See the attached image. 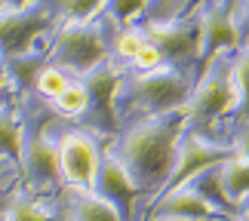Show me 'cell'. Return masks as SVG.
<instances>
[{
    "instance_id": "5",
    "label": "cell",
    "mask_w": 249,
    "mask_h": 221,
    "mask_svg": "<svg viewBox=\"0 0 249 221\" xmlns=\"http://www.w3.org/2000/svg\"><path fill=\"white\" fill-rule=\"evenodd\" d=\"M108 59H111L108 31H105L102 18L80 22V25H59L50 34V43H46V65L62 68L74 80L86 77Z\"/></svg>"
},
{
    "instance_id": "19",
    "label": "cell",
    "mask_w": 249,
    "mask_h": 221,
    "mask_svg": "<svg viewBox=\"0 0 249 221\" xmlns=\"http://www.w3.org/2000/svg\"><path fill=\"white\" fill-rule=\"evenodd\" d=\"M234 89L237 102L231 108V117L237 123H249V40L240 43L234 52Z\"/></svg>"
},
{
    "instance_id": "9",
    "label": "cell",
    "mask_w": 249,
    "mask_h": 221,
    "mask_svg": "<svg viewBox=\"0 0 249 221\" xmlns=\"http://www.w3.org/2000/svg\"><path fill=\"white\" fill-rule=\"evenodd\" d=\"M194 18L200 28L197 37V74H200L215 55L234 52L240 46L234 28V0H200Z\"/></svg>"
},
{
    "instance_id": "16",
    "label": "cell",
    "mask_w": 249,
    "mask_h": 221,
    "mask_svg": "<svg viewBox=\"0 0 249 221\" xmlns=\"http://www.w3.org/2000/svg\"><path fill=\"white\" fill-rule=\"evenodd\" d=\"M188 187L197 190V194L203 197L218 215H234L237 206L228 200L225 187H222V163H213V166H206L203 172H197V175L188 181Z\"/></svg>"
},
{
    "instance_id": "20",
    "label": "cell",
    "mask_w": 249,
    "mask_h": 221,
    "mask_svg": "<svg viewBox=\"0 0 249 221\" xmlns=\"http://www.w3.org/2000/svg\"><path fill=\"white\" fill-rule=\"evenodd\" d=\"M222 187L234 206L249 197V163L240 153H231L228 160H222Z\"/></svg>"
},
{
    "instance_id": "29",
    "label": "cell",
    "mask_w": 249,
    "mask_h": 221,
    "mask_svg": "<svg viewBox=\"0 0 249 221\" xmlns=\"http://www.w3.org/2000/svg\"><path fill=\"white\" fill-rule=\"evenodd\" d=\"M240 209H243V215L249 218V197H246V200H243V203H240Z\"/></svg>"
},
{
    "instance_id": "2",
    "label": "cell",
    "mask_w": 249,
    "mask_h": 221,
    "mask_svg": "<svg viewBox=\"0 0 249 221\" xmlns=\"http://www.w3.org/2000/svg\"><path fill=\"white\" fill-rule=\"evenodd\" d=\"M22 104V148H18V185L40 200H55L65 181L55 153L53 123L59 114L50 102H43L34 89L18 92Z\"/></svg>"
},
{
    "instance_id": "4",
    "label": "cell",
    "mask_w": 249,
    "mask_h": 221,
    "mask_svg": "<svg viewBox=\"0 0 249 221\" xmlns=\"http://www.w3.org/2000/svg\"><path fill=\"white\" fill-rule=\"evenodd\" d=\"M237 52V50H234ZM234 52H222L197 74L191 99L185 104V129L197 136H209L215 123L231 114L237 102L234 89Z\"/></svg>"
},
{
    "instance_id": "8",
    "label": "cell",
    "mask_w": 249,
    "mask_h": 221,
    "mask_svg": "<svg viewBox=\"0 0 249 221\" xmlns=\"http://www.w3.org/2000/svg\"><path fill=\"white\" fill-rule=\"evenodd\" d=\"M53 31L55 18L43 0H31L25 9H16V13H0V50L6 59L50 43Z\"/></svg>"
},
{
    "instance_id": "15",
    "label": "cell",
    "mask_w": 249,
    "mask_h": 221,
    "mask_svg": "<svg viewBox=\"0 0 249 221\" xmlns=\"http://www.w3.org/2000/svg\"><path fill=\"white\" fill-rule=\"evenodd\" d=\"M0 221H59V212H53L46 206V200L34 197L25 187H18L0 206Z\"/></svg>"
},
{
    "instance_id": "13",
    "label": "cell",
    "mask_w": 249,
    "mask_h": 221,
    "mask_svg": "<svg viewBox=\"0 0 249 221\" xmlns=\"http://www.w3.org/2000/svg\"><path fill=\"white\" fill-rule=\"evenodd\" d=\"M18 148H22V104L13 83L0 89V160L18 169Z\"/></svg>"
},
{
    "instance_id": "24",
    "label": "cell",
    "mask_w": 249,
    "mask_h": 221,
    "mask_svg": "<svg viewBox=\"0 0 249 221\" xmlns=\"http://www.w3.org/2000/svg\"><path fill=\"white\" fill-rule=\"evenodd\" d=\"M234 28H237V40H249V0H234Z\"/></svg>"
},
{
    "instance_id": "12",
    "label": "cell",
    "mask_w": 249,
    "mask_h": 221,
    "mask_svg": "<svg viewBox=\"0 0 249 221\" xmlns=\"http://www.w3.org/2000/svg\"><path fill=\"white\" fill-rule=\"evenodd\" d=\"M92 194L105 200L114 212H117L123 221L132 215V209H136V200L142 197L136 185H132V178L126 175V169L117 163V157L108 151V145L102 148V157H99V169H95V181H92Z\"/></svg>"
},
{
    "instance_id": "7",
    "label": "cell",
    "mask_w": 249,
    "mask_h": 221,
    "mask_svg": "<svg viewBox=\"0 0 249 221\" xmlns=\"http://www.w3.org/2000/svg\"><path fill=\"white\" fill-rule=\"evenodd\" d=\"M120 77H123V71L111 59L99 65L95 71H89L86 77H80L86 86V95H89V104H86V114L80 117L77 126L86 129L89 136H95L99 141H105V145L111 138H117V132H120V120H117V111H114Z\"/></svg>"
},
{
    "instance_id": "3",
    "label": "cell",
    "mask_w": 249,
    "mask_h": 221,
    "mask_svg": "<svg viewBox=\"0 0 249 221\" xmlns=\"http://www.w3.org/2000/svg\"><path fill=\"white\" fill-rule=\"evenodd\" d=\"M194 89V74L181 68H157V71H126L120 77L114 111L120 129L123 123L142 117H163L172 111H185Z\"/></svg>"
},
{
    "instance_id": "11",
    "label": "cell",
    "mask_w": 249,
    "mask_h": 221,
    "mask_svg": "<svg viewBox=\"0 0 249 221\" xmlns=\"http://www.w3.org/2000/svg\"><path fill=\"white\" fill-rule=\"evenodd\" d=\"M234 153V145H222V141L209 138V136H197V132H181L178 138V151H176V166L169 172V181L163 185V190L154 197L160 200L163 194H172V190L185 187L191 178L197 175V172H203L206 166H213V163H222ZM151 200V203H154Z\"/></svg>"
},
{
    "instance_id": "26",
    "label": "cell",
    "mask_w": 249,
    "mask_h": 221,
    "mask_svg": "<svg viewBox=\"0 0 249 221\" xmlns=\"http://www.w3.org/2000/svg\"><path fill=\"white\" fill-rule=\"evenodd\" d=\"M31 0H0V13H16V9H25Z\"/></svg>"
},
{
    "instance_id": "21",
    "label": "cell",
    "mask_w": 249,
    "mask_h": 221,
    "mask_svg": "<svg viewBox=\"0 0 249 221\" xmlns=\"http://www.w3.org/2000/svg\"><path fill=\"white\" fill-rule=\"evenodd\" d=\"M86 104H89V95H86L83 80H71L68 89H65L59 99L53 102V111L59 114L62 120H68V123H74V126H77L80 117L86 114Z\"/></svg>"
},
{
    "instance_id": "23",
    "label": "cell",
    "mask_w": 249,
    "mask_h": 221,
    "mask_svg": "<svg viewBox=\"0 0 249 221\" xmlns=\"http://www.w3.org/2000/svg\"><path fill=\"white\" fill-rule=\"evenodd\" d=\"M71 80H74V77H71V74H65L62 68L43 65L40 74L34 77V86H31V89H34L37 95H40L43 102H50V104H53V102H55V99H59V95H62V92L71 86Z\"/></svg>"
},
{
    "instance_id": "1",
    "label": "cell",
    "mask_w": 249,
    "mask_h": 221,
    "mask_svg": "<svg viewBox=\"0 0 249 221\" xmlns=\"http://www.w3.org/2000/svg\"><path fill=\"white\" fill-rule=\"evenodd\" d=\"M181 132H185V111H172L163 117H142L123 123L117 138L108 141V151L126 169L139 194H151L154 200L176 166Z\"/></svg>"
},
{
    "instance_id": "28",
    "label": "cell",
    "mask_w": 249,
    "mask_h": 221,
    "mask_svg": "<svg viewBox=\"0 0 249 221\" xmlns=\"http://www.w3.org/2000/svg\"><path fill=\"white\" fill-rule=\"evenodd\" d=\"M157 221H209V218H157Z\"/></svg>"
},
{
    "instance_id": "6",
    "label": "cell",
    "mask_w": 249,
    "mask_h": 221,
    "mask_svg": "<svg viewBox=\"0 0 249 221\" xmlns=\"http://www.w3.org/2000/svg\"><path fill=\"white\" fill-rule=\"evenodd\" d=\"M53 138H55V153H59L62 181L71 187L92 190L105 141H99L86 129L74 126V123L62 120V117H55V123H53Z\"/></svg>"
},
{
    "instance_id": "31",
    "label": "cell",
    "mask_w": 249,
    "mask_h": 221,
    "mask_svg": "<svg viewBox=\"0 0 249 221\" xmlns=\"http://www.w3.org/2000/svg\"><path fill=\"white\" fill-rule=\"evenodd\" d=\"M243 221H249V218H246V215H243Z\"/></svg>"
},
{
    "instance_id": "30",
    "label": "cell",
    "mask_w": 249,
    "mask_h": 221,
    "mask_svg": "<svg viewBox=\"0 0 249 221\" xmlns=\"http://www.w3.org/2000/svg\"><path fill=\"white\" fill-rule=\"evenodd\" d=\"M59 221H65V218H62V212H59Z\"/></svg>"
},
{
    "instance_id": "10",
    "label": "cell",
    "mask_w": 249,
    "mask_h": 221,
    "mask_svg": "<svg viewBox=\"0 0 249 221\" xmlns=\"http://www.w3.org/2000/svg\"><path fill=\"white\" fill-rule=\"evenodd\" d=\"M145 37L160 50L163 62L169 68H181V71H191L197 80V37H200V28H197V18L194 13L185 16V18H172V22H154V25H139Z\"/></svg>"
},
{
    "instance_id": "27",
    "label": "cell",
    "mask_w": 249,
    "mask_h": 221,
    "mask_svg": "<svg viewBox=\"0 0 249 221\" xmlns=\"http://www.w3.org/2000/svg\"><path fill=\"white\" fill-rule=\"evenodd\" d=\"M9 83V74H6V55H3V50H0V89Z\"/></svg>"
},
{
    "instance_id": "18",
    "label": "cell",
    "mask_w": 249,
    "mask_h": 221,
    "mask_svg": "<svg viewBox=\"0 0 249 221\" xmlns=\"http://www.w3.org/2000/svg\"><path fill=\"white\" fill-rule=\"evenodd\" d=\"M46 9L59 25H80V22H92L102 9V0H43Z\"/></svg>"
},
{
    "instance_id": "17",
    "label": "cell",
    "mask_w": 249,
    "mask_h": 221,
    "mask_svg": "<svg viewBox=\"0 0 249 221\" xmlns=\"http://www.w3.org/2000/svg\"><path fill=\"white\" fill-rule=\"evenodd\" d=\"M148 13V0H102V9L95 18H102L114 31H126V28L142 25Z\"/></svg>"
},
{
    "instance_id": "22",
    "label": "cell",
    "mask_w": 249,
    "mask_h": 221,
    "mask_svg": "<svg viewBox=\"0 0 249 221\" xmlns=\"http://www.w3.org/2000/svg\"><path fill=\"white\" fill-rule=\"evenodd\" d=\"M200 0H148V13L142 18V25L154 22H172V18H185L197 9Z\"/></svg>"
},
{
    "instance_id": "14",
    "label": "cell",
    "mask_w": 249,
    "mask_h": 221,
    "mask_svg": "<svg viewBox=\"0 0 249 221\" xmlns=\"http://www.w3.org/2000/svg\"><path fill=\"white\" fill-rule=\"evenodd\" d=\"M55 206H59L65 221H123L105 200L95 197L92 190L71 187V185L62 187V194L55 197Z\"/></svg>"
},
{
    "instance_id": "25",
    "label": "cell",
    "mask_w": 249,
    "mask_h": 221,
    "mask_svg": "<svg viewBox=\"0 0 249 221\" xmlns=\"http://www.w3.org/2000/svg\"><path fill=\"white\" fill-rule=\"evenodd\" d=\"M234 153H240V157L249 163V123H237V132H234Z\"/></svg>"
}]
</instances>
